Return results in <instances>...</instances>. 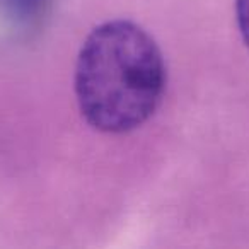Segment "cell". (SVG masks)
Masks as SVG:
<instances>
[{"label":"cell","instance_id":"obj_1","mask_svg":"<svg viewBox=\"0 0 249 249\" xmlns=\"http://www.w3.org/2000/svg\"><path fill=\"white\" fill-rule=\"evenodd\" d=\"M167 70L156 39L132 21L94 28L75 63V97L82 118L103 133H128L154 116Z\"/></svg>","mask_w":249,"mask_h":249},{"label":"cell","instance_id":"obj_2","mask_svg":"<svg viewBox=\"0 0 249 249\" xmlns=\"http://www.w3.org/2000/svg\"><path fill=\"white\" fill-rule=\"evenodd\" d=\"M53 0H0V22L16 33L39 28Z\"/></svg>","mask_w":249,"mask_h":249},{"label":"cell","instance_id":"obj_3","mask_svg":"<svg viewBox=\"0 0 249 249\" xmlns=\"http://www.w3.org/2000/svg\"><path fill=\"white\" fill-rule=\"evenodd\" d=\"M235 21L242 41L249 50V0H235Z\"/></svg>","mask_w":249,"mask_h":249}]
</instances>
